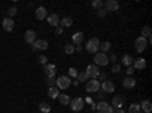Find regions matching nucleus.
Wrapping results in <instances>:
<instances>
[{"label": "nucleus", "mask_w": 152, "mask_h": 113, "mask_svg": "<svg viewBox=\"0 0 152 113\" xmlns=\"http://www.w3.org/2000/svg\"><path fill=\"white\" fill-rule=\"evenodd\" d=\"M97 78H99L100 81H102V83H104V81H107V73H104V72H100V73L97 75Z\"/></svg>", "instance_id": "38"}, {"label": "nucleus", "mask_w": 152, "mask_h": 113, "mask_svg": "<svg viewBox=\"0 0 152 113\" xmlns=\"http://www.w3.org/2000/svg\"><path fill=\"white\" fill-rule=\"evenodd\" d=\"M14 21H12V18H9V17H6L3 21H2V26H3V29L6 31V32H11L12 29H14Z\"/></svg>", "instance_id": "14"}, {"label": "nucleus", "mask_w": 152, "mask_h": 113, "mask_svg": "<svg viewBox=\"0 0 152 113\" xmlns=\"http://www.w3.org/2000/svg\"><path fill=\"white\" fill-rule=\"evenodd\" d=\"M47 95H49L50 98H53V99H56V98L59 96V90H58L56 87L53 86V87H50V89L47 90Z\"/></svg>", "instance_id": "26"}, {"label": "nucleus", "mask_w": 152, "mask_h": 113, "mask_svg": "<svg viewBox=\"0 0 152 113\" xmlns=\"http://www.w3.org/2000/svg\"><path fill=\"white\" fill-rule=\"evenodd\" d=\"M140 110H143V113H151L152 112V104L151 101H143L140 104Z\"/></svg>", "instance_id": "22"}, {"label": "nucleus", "mask_w": 152, "mask_h": 113, "mask_svg": "<svg viewBox=\"0 0 152 113\" xmlns=\"http://www.w3.org/2000/svg\"><path fill=\"white\" fill-rule=\"evenodd\" d=\"M46 16H47V9H46L44 6L37 8V11H35V17H37V20H44Z\"/></svg>", "instance_id": "16"}, {"label": "nucleus", "mask_w": 152, "mask_h": 113, "mask_svg": "<svg viewBox=\"0 0 152 113\" xmlns=\"http://www.w3.org/2000/svg\"><path fill=\"white\" fill-rule=\"evenodd\" d=\"M151 34H152L151 26H143V28H142V37H145V38L148 40V43L151 41Z\"/></svg>", "instance_id": "20"}, {"label": "nucleus", "mask_w": 152, "mask_h": 113, "mask_svg": "<svg viewBox=\"0 0 152 113\" xmlns=\"http://www.w3.org/2000/svg\"><path fill=\"white\" fill-rule=\"evenodd\" d=\"M85 73L88 75V80H97V75H99L100 72H99V67H97L96 64H88Z\"/></svg>", "instance_id": "5"}, {"label": "nucleus", "mask_w": 152, "mask_h": 113, "mask_svg": "<svg viewBox=\"0 0 152 113\" xmlns=\"http://www.w3.org/2000/svg\"><path fill=\"white\" fill-rule=\"evenodd\" d=\"M75 52H82V46H81V44H78V46L75 47Z\"/></svg>", "instance_id": "42"}, {"label": "nucleus", "mask_w": 152, "mask_h": 113, "mask_svg": "<svg viewBox=\"0 0 152 113\" xmlns=\"http://www.w3.org/2000/svg\"><path fill=\"white\" fill-rule=\"evenodd\" d=\"M84 99L82 98H73L72 101H70V107H72V110L73 112H81L82 109H84Z\"/></svg>", "instance_id": "6"}, {"label": "nucleus", "mask_w": 152, "mask_h": 113, "mask_svg": "<svg viewBox=\"0 0 152 113\" xmlns=\"http://www.w3.org/2000/svg\"><path fill=\"white\" fill-rule=\"evenodd\" d=\"M47 21H49L50 26L58 28V24H59V17H58V14H50V16H47Z\"/></svg>", "instance_id": "18"}, {"label": "nucleus", "mask_w": 152, "mask_h": 113, "mask_svg": "<svg viewBox=\"0 0 152 113\" xmlns=\"http://www.w3.org/2000/svg\"><path fill=\"white\" fill-rule=\"evenodd\" d=\"M134 46H135L137 52H143L145 49L148 47V40L145 38V37H138V38L135 40V43H134Z\"/></svg>", "instance_id": "7"}, {"label": "nucleus", "mask_w": 152, "mask_h": 113, "mask_svg": "<svg viewBox=\"0 0 152 113\" xmlns=\"http://www.w3.org/2000/svg\"><path fill=\"white\" fill-rule=\"evenodd\" d=\"M47 47H49V43L46 40H35V43L32 44L34 51H46Z\"/></svg>", "instance_id": "11"}, {"label": "nucleus", "mask_w": 152, "mask_h": 113, "mask_svg": "<svg viewBox=\"0 0 152 113\" xmlns=\"http://www.w3.org/2000/svg\"><path fill=\"white\" fill-rule=\"evenodd\" d=\"M96 110H97V113H113L114 112V109L110 104H107L105 101H100L99 104H96Z\"/></svg>", "instance_id": "8"}, {"label": "nucleus", "mask_w": 152, "mask_h": 113, "mask_svg": "<svg viewBox=\"0 0 152 113\" xmlns=\"http://www.w3.org/2000/svg\"><path fill=\"white\" fill-rule=\"evenodd\" d=\"M46 83H47L50 87H53L55 83H56V78H55V77H47V78H46Z\"/></svg>", "instance_id": "32"}, {"label": "nucleus", "mask_w": 152, "mask_h": 113, "mask_svg": "<svg viewBox=\"0 0 152 113\" xmlns=\"http://www.w3.org/2000/svg\"><path fill=\"white\" fill-rule=\"evenodd\" d=\"M99 44H100V41H99V38L97 37H93V38H90L87 41V44H85V49H87V52H90V54H97L99 52Z\"/></svg>", "instance_id": "2"}, {"label": "nucleus", "mask_w": 152, "mask_h": 113, "mask_svg": "<svg viewBox=\"0 0 152 113\" xmlns=\"http://www.w3.org/2000/svg\"><path fill=\"white\" fill-rule=\"evenodd\" d=\"M76 78H78V81H79V83H87V81H88V75H87L85 72H79Z\"/></svg>", "instance_id": "29"}, {"label": "nucleus", "mask_w": 152, "mask_h": 113, "mask_svg": "<svg viewBox=\"0 0 152 113\" xmlns=\"http://www.w3.org/2000/svg\"><path fill=\"white\" fill-rule=\"evenodd\" d=\"M113 113H125V110H122V109H116Z\"/></svg>", "instance_id": "43"}, {"label": "nucleus", "mask_w": 152, "mask_h": 113, "mask_svg": "<svg viewBox=\"0 0 152 113\" xmlns=\"http://www.w3.org/2000/svg\"><path fill=\"white\" fill-rule=\"evenodd\" d=\"M108 57H107V54H102V52H97V54H94V64L99 67V66H107L108 64Z\"/></svg>", "instance_id": "4"}, {"label": "nucleus", "mask_w": 152, "mask_h": 113, "mask_svg": "<svg viewBox=\"0 0 152 113\" xmlns=\"http://www.w3.org/2000/svg\"><path fill=\"white\" fill-rule=\"evenodd\" d=\"M111 72H113V73H119V72H120V64H119V63H114Z\"/></svg>", "instance_id": "35"}, {"label": "nucleus", "mask_w": 152, "mask_h": 113, "mask_svg": "<svg viewBox=\"0 0 152 113\" xmlns=\"http://www.w3.org/2000/svg\"><path fill=\"white\" fill-rule=\"evenodd\" d=\"M132 67H134V69H140V70H143V69L146 67V60H145V58H137V60H134Z\"/></svg>", "instance_id": "17"}, {"label": "nucleus", "mask_w": 152, "mask_h": 113, "mask_svg": "<svg viewBox=\"0 0 152 113\" xmlns=\"http://www.w3.org/2000/svg\"><path fill=\"white\" fill-rule=\"evenodd\" d=\"M35 37H37L35 31L29 29V31H26V32H24V41H26V43H29V44H34V43H35V40H37Z\"/></svg>", "instance_id": "12"}, {"label": "nucleus", "mask_w": 152, "mask_h": 113, "mask_svg": "<svg viewBox=\"0 0 152 113\" xmlns=\"http://www.w3.org/2000/svg\"><path fill=\"white\" fill-rule=\"evenodd\" d=\"M122 63H123V64L125 66H131L132 64V63H134V58L131 57V55H123V58H122Z\"/></svg>", "instance_id": "27"}, {"label": "nucleus", "mask_w": 152, "mask_h": 113, "mask_svg": "<svg viewBox=\"0 0 152 113\" xmlns=\"http://www.w3.org/2000/svg\"><path fill=\"white\" fill-rule=\"evenodd\" d=\"M104 6H105L107 11H117L119 2H116V0H107V2H104Z\"/></svg>", "instance_id": "13"}, {"label": "nucleus", "mask_w": 152, "mask_h": 113, "mask_svg": "<svg viewBox=\"0 0 152 113\" xmlns=\"http://www.w3.org/2000/svg\"><path fill=\"white\" fill-rule=\"evenodd\" d=\"M125 96L123 95H116V96H114L113 98V109H122L123 107V104H125Z\"/></svg>", "instance_id": "9"}, {"label": "nucleus", "mask_w": 152, "mask_h": 113, "mask_svg": "<svg viewBox=\"0 0 152 113\" xmlns=\"http://www.w3.org/2000/svg\"><path fill=\"white\" fill-rule=\"evenodd\" d=\"M72 40H73L75 44H81L82 40H84V34H82V32H75L73 37H72Z\"/></svg>", "instance_id": "21"}, {"label": "nucleus", "mask_w": 152, "mask_h": 113, "mask_svg": "<svg viewBox=\"0 0 152 113\" xmlns=\"http://www.w3.org/2000/svg\"><path fill=\"white\" fill-rule=\"evenodd\" d=\"M110 49H111V43H110V41H104V43L99 44V51L102 52V54H107Z\"/></svg>", "instance_id": "25"}, {"label": "nucleus", "mask_w": 152, "mask_h": 113, "mask_svg": "<svg viewBox=\"0 0 152 113\" xmlns=\"http://www.w3.org/2000/svg\"><path fill=\"white\" fill-rule=\"evenodd\" d=\"M85 90L88 93H93V92H99L100 90V83L99 80H88L87 86H85Z\"/></svg>", "instance_id": "3"}, {"label": "nucleus", "mask_w": 152, "mask_h": 113, "mask_svg": "<svg viewBox=\"0 0 152 113\" xmlns=\"http://www.w3.org/2000/svg\"><path fill=\"white\" fill-rule=\"evenodd\" d=\"M140 113H143V112H140Z\"/></svg>", "instance_id": "45"}, {"label": "nucleus", "mask_w": 152, "mask_h": 113, "mask_svg": "<svg viewBox=\"0 0 152 113\" xmlns=\"http://www.w3.org/2000/svg\"><path fill=\"white\" fill-rule=\"evenodd\" d=\"M59 24H61V28L64 29V28H70L72 24H73V20L70 17H64L62 20H59Z\"/></svg>", "instance_id": "23"}, {"label": "nucleus", "mask_w": 152, "mask_h": 113, "mask_svg": "<svg viewBox=\"0 0 152 113\" xmlns=\"http://www.w3.org/2000/svg\"><path fill=\"white\" fill-rule=\"evenodd\" d=\"M50 109H52V107H50L49 103H40V112L41 113H49Z\"/></svg>", "instance_id": "28"}, {"label": "nucleus", "mask_w": 152, "mask_h": 113, "mask_svg": "<svg viewBox=\"0 0 152 113\" xmlns=\"http://www.w3.org/2000/svg\"><path fill=\"white\" fill-rule=\"evenodd\" d=\"M134 70H135V69H134L132 66H129V67H128V70H126V73H128V77H132V73H134Z\"/></svg>", "instance_id": "40"}, {"label": "nucleus", "mask_w": 152, "mask_h": 113, "mask_svg": "<svg viewBox=\"0 0 152 113\" xmlns=\"http://www.w3.org/2000/svg\"><path fill=\"white\" fill-rule=\"evenodd\" d=\"M62 31H64V29H62L61 26H58V28L55 29V34H56V35H61V34H62Z\"/></svg>", "instance_id": "41"}, {"label": "nucleus", "mask_w": 152, "mask_h": 113, "mask_svg": "<svg viewBox=\"0 0 152 113\" xmlns=\"http://www.w3.org/2000/svg\"><path fill=\"white\" fill-rule=\"evenodd\" d=\"M72 86H79V81H78V80H75V81H72Z\"/></svg>", "instance_id": "44"}, {"label": "nucleus", "mask_w": 152, "mask_h": 113, "mask_svg": "<svg viewBox=\"0 0 152 113\" xmlns=\"http://www.w3.org/2000/svg\"><path fill=\"white\" fill-rule=\"evenodd\" d=\"M38 61H40V63H41L43 66H46V64H47V58H46L44 55H41V57H38Z\"/></svg>", "instance_id": "39"}, {"label": "nucleus", "mask_w": 152, "mask_h": 113, "mask_svg": "<svg viewBox=\"0 0 152 113\" xmlns=\"http://www.w3.org/2000/svg\"><path fill=\"white\" fill-rule=\"evenodd\" d=\"M91 6L96 8V9H102L104 8V2H102V0H94V2L91 3Z\"/></svg>", "instance_id": "31"}, {"label": "nucleus", "mask_w": 152, "mask_h": 113, "mask_svg": "<svg viewBox=\"0 0 152 113\" xmlns=\"http://www.w3.org/2000/svg\"><path fill=\"white\" fill-rule=\"evenodd\" d=\"M44 73H46V77H55V73H56V66L55 64H47L44 66Z\"/></svg>", "instance_id": "15"}, {"label": "nucleus", "mask_w": 152, "mask_h": 113, "mask_svg": "<svg viewBox=\"0 0 152 113\" xmlns=\"http://www.w3.org/2000/svg\"><path fill=\"white\" fill-rule=\"evenodd\" d=\"M58 101H59L62 106H67V104H70V96H69V95H66V93H59Z\"/></svg>", "instance_id": "24"}, {"label": "nucleus", "mask_w": 152, "mask_h": 113, "mask_svg": "<svg viewBox=\"0 0 152 113\" xmlns=\"http://www.w3.org/2000/svg\"><path fill=\"white\" fill-rule=\"evenodd\" d=\"M100 89H102V92H107V93H113L114 89H116V86H114L113 81H104V83H100Z\"/></svg>", "instance_id": "10"}, {"label": "nucleus", "mask_w": 152, "mask_h": 113, "mask_svg": "<svg viewBox=\"0 0 152 113\" xmlns=\"http://www.w3.org/2000/svg\"><path fill=\"white\" fill-rule=\"evenodd\" d=\"M64 52H66V54H73V52H75V47H73L72 44H66V46H64Z\"/></svg>", "instance_id": "34"}, {"label": "nucleus", "mask_w": 152, "mask_h": 113, "mask_svg": "<svg viewBox=\"0 0 152 113\" xmlns=\"http://www.w3.org/2000/svg\"><path fill=\"white\" fill-rule=\"evenodd\" d=\"M70 86H72V80H70V77H67V75H61V77L56 78L55 87L58 90H66Z\"/></svg>", "instance_id": "1"}, {"label": "nucleus", "mask_w": 152, "mask_h": 113, "mask_svg": "<svg viewBox=\"0 0 152 113\" xmlns=\"http://www.w3.org/2000/svg\"><path fill=\"white\" fill-rule=\"evenodd\" d=\"M97 16H99L100 18L107 17V9H105V8H102V9H97Z\"/></svg>", "instance_id": "36"}, {"label": "nucleus", "mask_w": 152, "mask_h": 113, "mask_svg": "<svg viewBox=\"0 0 152 113\" xmlns=\"http://www.w3.org/2000/svg\"><path fill=\"white\" fill-rule=\"evenodd\" d=\"M129 113H140V104H131L129 106Z\"/></svg>", "instance_id": "30"}, {"label": "nucleus", "mask_w": 152, "mask_h": 113, "mask_svg": "<svg viewBox=\"0 0 152 113\" xmlns=\"http://www.w3.org/2000/svg\"><path fill=\"white\" fill-rule=\"evenodd\" d=\"M123 87H126V89H134L135 87V80L132 78V77H126L125 80H123Z\"/></svg>", "instance_id": "19"}, {"label": "nucleus", "mask_w": 152, "mask_h": 113, "mask_svg": "<svg viewBox=\"0 0 152 113\" xmlns=\"http://www.w3.org/2000/svg\"><path fill=\"white\" fill-rule=\"evenodd\" d=\"M15 14H17V8H15V6H12V8L8 9V17H9V18H11V17H14Z\"/></svg>", "instance_id": "33"}, {"label": "nucleus", "mask_w": 152, "mask_h": 113, "mask_svg": "<svg viewBox=\"0 0 152 113\" xmlns=\"http://www.w3.org/2000/svg\"><path fill=\"white\" fill-rule=\"evenodd\" d=\"M69 73H70V78H75V77H78V70H76L75 67H70Z\"/></svg>", "instance_id": "37"}]
</instances>
